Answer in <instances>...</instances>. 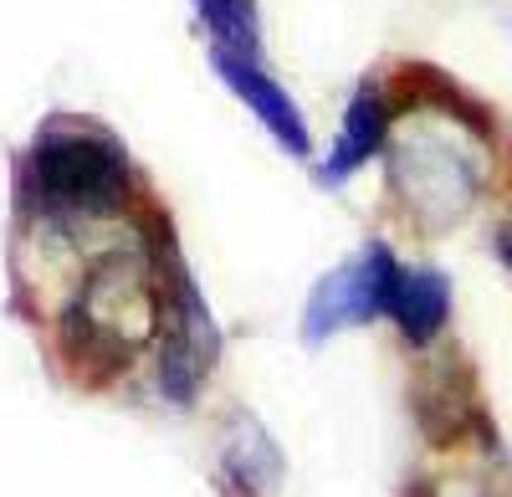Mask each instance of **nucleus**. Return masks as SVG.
Here are the masks:
<instances>
[{
  "instance_id": "f257e3e1",
  "label": "nucleus",
  "mask_w": 512,
  "mask_h": 497,
  "mask_svg": "<svg viewBox=\"0 0 512 497\" xmlns=\"http://www.w3.org/2000/svg\"><path fill=\"white\" fill-rule=\"evenodd\" d=\"M16 205L57 236L118 221L134 205V159L88 118H47L16 159Z\"/></svg>"
},
{
  "instance_id": "f03ea898",
  "label": "nucleus",
  "mask_w": 512,
  "mask_h": 497,
  "mask_svg": "<svg viewBox=\"0 0 512 497\" xmlns=\"http://www.w3.org/2000/svg\"><path fill=\"white\" fill-rule=\"evenodd\" d=\"M159 323H164L159 262H149L144 252H103L67 298L57 344L82 380L103 385L118 369H128V359L149 339H159Z\"/></svg>"
},
{
  "instance_id": "7ed1b4c3",
  "label": "nucleus",
  "mask_w": 512,
  "mask_h": 497,
  "mask_svg": "<svg viewBox=\"0 0 512 497\" xmlns=\"http://www.w3.org/2000/svg\"><path fill=\"white\" fill-rule=\"evenodd\" d=\"M456 98H461L456 88L451 98H436V118L405 123L400 134H390V149H384L390 154V185L400 205L415 216V226L425 231L461 226L487 185L482 139L492 134V123Z\"/></svg>"
},
{
  "instance_id": "20e7f679",
  "label": "nucleus",
  "mask_w": 512,
  "mask_h": 497,
  "mask_svg": "<svg viewBox=\"0 0 512 497\" xmlns=\"http://www.w3.org/2000/svg\"><path fill=\"white\" fill-rule=\"evenodd\" d=\"M400 257L390 252V241H364L349 262H338L313 282V293L303 303V344H328L349 328H364L374 318H390V298L400 282Z\"/></svg>"
},
{
  "instance_id": "39448f33",
  "label": "nucleus",
  "mask_w": 512,
  "mask_h": 497,
  "mask_svg": "<svg viewBox=\"0 0 512 497\" xmlns=\"http://www.w3.org/2000/svg\"><path fill=\"white\" fill-rule=\"evenodd\" d=\"M210 67H216V77L246 103V113H256V123H262V129H267L292 159H308V154H313V129H308L303 108H297V98L282 88V82H277L262 62L210 47Z\"/></svg>"
},
{
  "instance_id": "423d86ee",
  "label": "nucleus",
  "mask_w": 512,
  "mask_h": 497,
  "mask_svg": "<svg viewBox=\"0 0 512 497\" xmlns=\"http://www.w3.org/2000/svg\"><path fill=\"white\" fill-rule=\"evenodd\" d=\"M282 477H287V457L272 441V431L256 416H246V410H236L216 451V492L221 497H277Z\"/></svg>"
},
{
  "instance_id": "0eeeda50",
  "label": "nucleus",
  "mask_w": 512,
  "mask_h": 497,
  "mask_svg": "<svg viewBox=\"0 0 512 497\" xmlns=\"http://www.w3.org/2000/svg\"><path fill=\"white\" fill-rule=\"evenodd\" d=\"M390 129H395V113H390V98H384L379 82H359L349 108H344V123L328 144V154L318 159V185H349L374 154L390 149Z\"/></svg>"
},
{
  "instance_id": "6e6552de",
  "label": "nucleus",
  "mask_w": 512,
  "mask_h": 497,
  "mask_svg": "<svg viewBox=\"0 0 512 497\" xmlns=\"http://www.w3.org/2000/svg\"><path fill=\"white\" fill-rule=\"evenodd\" d=\"M390 318H395L400 339L410 349H431L446 334V323H451V277L441 267H425V262L400 267Z\"/></svg>"
},
{
  "instance_id": "1a4fd4ad",
  "label": "nucleus",
  "mask_w": 512,
  "mask_h": 497,
  "mask_svg": "<svg viewBox=\"0 0 512 497\" xmlns=\"http://www.w3.org/2000/svg\"><path fill=\"white\" fill-rule=\"evenodd\" d=\"M200 26L210 31L216 52H236V57H256L262 62V16L256 0H190Z\"/></svg>"
},
{
  "instance_id": "9d476101",
  "label": "nucleus",
  "mask_w": 512,
  "mask_h": 497,
  "mask_svg": "<svg viewBox=\"0 0 512 497\" xmlns=\"http://www.w3.org/2000/svg\"><path fill=\"white\" fill-rule=\"evenodd\" d=\"M492 246H497V262H502V267L512 272V221H502V226H497Z\"/></svg>"
}]
</instances>
